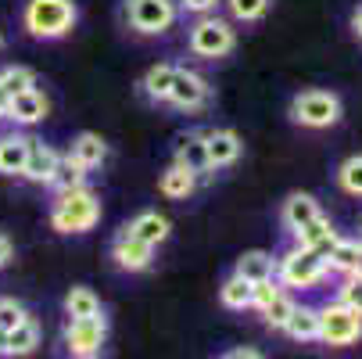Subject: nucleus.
Masks as SVG:
<instances>
[{
    "instance_id": "nucleus-14",
    "label": "nucleus",
    "mask_w": 362,
    "mask_h": 359,
    "mask_svg": "<svg viewBox=\"0 0 362 359\" xmlns=\"http://www.w3.org/2000/svg\"><path fill=\"white\" fill-rule=\"evenodd\" d=\"M122 230L133 234L136 241L151 244V248H158V244H165L173 237V220L165 212H158V209H140L133 220L122 223Z\"/></svg>"
},
{
    "instance_id": "nucleus-24",
    "label": "nucleus",
    "mask_w": 362,
    "mask_h": 359,
    "mask_svg": "<svg viewBox=\"0 0 362 359\" xmlns=\"http://www.w3.org/2000/svg\"><path fill=\"white\" fill-rule=\"evenodd\" d=\"M291 237H294V244H298V248H308V251L327 255L341 234L334 230V223H330V220H327V212H323L320 220H313L308 227H301V230H298V234H291Z\"/></svg>"
},
{
    "instance_id": "nucleus-6",
    "label": "nucleus",
    "mask_w": 362,
    "mask_h": 359,
    "mask_svg": "<svg viewBox=\"0 0 362 359\" xmlns=\"http://www.w3.org/2000/svg\"><path fill=\"white\" fill-rule=\"evenodd\" d=\"M330 277L327 263L320 251H308V248H298L291 244L287 251L276 255V280L287 287V291H313L316 284H323Z\"/></svg>"
},
{
    "instance_id": "nucleus-9",
    "label": "nucleus",
    "mask_w": 362,
    "mask_h": 359,
    "mask_svg": "<svg viewBox=\"0 0 362 359\" xmlns=\"http://www.w3.org/2000/svg\"><path fill=\"white\" fill-rule=\"evenodd\" d=\"M362 338V317L351 313L337 298L320 305V341L330 348H348Z\"/></svg>"
},
{
    "instance_id": "nucleus-26",
    "label": "nucleus",
    "mask_w": 362,
    "mask_h": 359,
    "mask_svg": "<svg viewBox=\"0 0 362 359\" xmlns=\"http://www.w3.org/2000/svg\"><path fill=\"white\" fill-rule=\"evenodd\" d=\"M284 334L291 341H298V345L320 341V309H316V305H294V313H291Z\"/></svg>"
},
{
    "instance_id": "nucleus-21",
    "label": "nucleus",
    "mask_w": 362,
    "mask_h": 359,
    "mask_svg": "<svg viewBox=\"0 0 362 359\" xmlns=\"http://www.w3.org/2000/svg\"><path fill=\"white\" fill-rule=\"evenodd\" d=\"M62 309H65V320H90V317H100L105 313V302L100 295L86 284H72L62 298Z\"/></svg>"
},
{
    "instance_id": "nucleus-10",
    "label": "nucleus",
    "mask_w": 362,
    "mask_h": 359,
    "mask_svg": "<svg viewBox=\"0 0 362 359\" xmlns=\"http://www.w3.org/2000/svg\"><path fill=\"white\" fill-rule=\"evenodd\" d=\"M154 251H158V248L136 241L133 234H126V230L119 227L115 237H112V244H108V259H112L115 270H122V273H147V270L154 266Z\"/></svg>"
},
{
    "instance_id": "nucleus-30",
    "label": "nucleus",
    "mask_w": 362,
    "mask_h": 359,
    "mask_svg": "<svg viewBox=\"0 0 362 359\" xmlns=\"http://www.w3.org/2000/svg\"><path fill=\"white\" fill-rule=\"evenodd\" d=\"M90 183V173L76 162V159H69L65 151H62V162H58V173H54V180H50V190H76V187H86Z\"/></svg>"
},
{
    "instance_id": "nucleus-41",
    "label": "nucleus",
    "mask_w": 362,
    "mask_h": 359,
    "mask_svg": "<svg viewBox=\"0 0 362 359\" xmlns=\"http://www.w3.org/2000/svg\"><path fill=\"white\" fill-rule=\"evenodd\" d=\"M358 241H362V220H358Z\"/></svg>"
},
{
    "instance_id": "nucleus-42",
    "label": "nucleus",
    "mask_w": 362,
    "mask_h": 359,
    "mask_svg": "<svg viewBox=\"0 0 362 359\" xmlns=\"http://www.w3.org/2000/svg\"><path fill=\"white\" fill-rule=\"evenodd\" d=\"M0 122H4V112H0Z\"/></svg>"
},
{
    "instance_id": "nucleus-18",
    "label": "nucleus",
    "mask_w": 362,
    "mask_h": 359,
    "mask_svg": "<svg viewBox=\"0 0 362 359\" xmlns=\"http://www.w3.org/2000/svg\"><path fill=\"white\" fill-rule=\"evenodd\" d=\"M40 341H43L40 320L29 317V320H22L15 331L0 334V359H25V355H33V352L40 348Z\"/></svg>"
},
{
    "instance_id": "nucleus-23",
    "label": "nucleus",
    "mask_w": 362,
    "mask_h": 359,
    "mask_svg": "<svg viewBox=\"0 0 362 359\" xmlns=\"http://www.w3.org/2000/svg\"><path fill=\"white\" fill-rule=\"evenodd\" d=\"M233 273L244 277L247 284L273 280V277H276V255H273V251H262V248H251V251H244L240 259L233 263Z\"/></svg>"
},
{
    "instance_id": "nucleus-5",
    "label": "nucleus",
    "mask_w": 362,
    "mask_h": 359,
    "mask_svg": "<svg viewBox=\"0 0 362 359\" xmlns=\"http://www.w3.org/2000/svg\"><path fill=\"white\" fill-rule=\"evenodd\" d=\"M180 8L176 0H122V22L136 36H169L180 25Z\"/></svg>"
},
{
    "instance_id": "nucleus-25",
    "label": "nucleus",
    "mask_w": 362,
    "mask_h": 359,
    "mask_svg": "<svg viewBox=\"0 0 362 359\" xmlns=\"http://www.w3.org/2000/svg\"><path fill=\"white\" fill-rule=\"evenodd\" d=\"M358 259H362V241H358V237H337L334 248L323 255L327 270H330V273H341V277L355 273V270H358Z\"/></svg>"
},
{
    "instance_id": "nucleus-33",
    "label": "nucleus",
    "mask_w": 362,
    "mask_h": 359,
    "mask_svg": "<svg viewBox=\"0 0 362 359\" xmlns=\"http://www.w3.org/2000/svg\"><path fill=\"white\" fill-rule=\"evenodd\" d=\"M337 302H341V305H348L351 313H358V317H362V277H358V273L341 277V284H337Z\"/></svg>"
},
{
    "instance_id": "nucleus-29",
    "label": "nucleus",
    "mask_w": 362,
    "mask_h": 359,
    "mask_svg": "<svg viewBox=\"0 0 362 359\" xmlns=\"http://www.w3.org/2000/svg\"><path fill=\"white\" fill-rule=\"evenodd\" d=\"M294 305H298V302H294V295L284 287L269 305H262V309H258V317H262V324H266L269 331H284V327H287V320H291V313H294Z\"/></svg>"
},
{
    "instance_id": "nucleus-31",
    "label": "nucleus",
    "mask_w": 362,
    "mask_h": 359,
    "mask_svg": "<svg viewBox=\"0 0 362 359\" xmlns=\"http://www.w3.org/2000/svg\"><path fill=\"white\" fill-rule=\"evenodd\" d=\"M0 86L8 90V97H15V93L36 86V72L29 65H0Z\"/></svg>"
},
{
    "instance_id": "nucleus-28",
    "label": "nucleus",
    "mask_w": 362,
    "mask_h": 359,
    "mask_svg": "<svg viewBox=\"0 0 362 359\" xmlns=\"http://www.w3.org/2000/svg\"><path fill=\"white\" fill-rule=\"evenodd\" d=\"M223 8H226L233 25H255L269 15L273 0H223Z\"/></svg>"
},
{
    "instance_id": "nucleus-27",
    "label": "nucleus",
    "mask_w": 362,
    "mask_h": 359,
    "mask_svg": "<svg viewBox=\"0 0 362 359\" xmlns=\"http://www.w3.org/2000/svg\"><path fill=\"white\" fill-rule=\"evenodd\" d=\"M219 305H223V309H230V313L251 309V284H247L244 277L230 273V277L219 284Z\"/></svg>"
},
{
    "instance_id": "nucleus-16",
    "label": "nucleus",
    "mask_w": 362,
    "mask_h": 359,
    "mask_svg": "<svg viewBox=\"0 0 362 359\" xmlns=\"http://www.w3.org/2000/svg\"><path fill=\"white\" fill-rule=\"evenodd\" d=\"M29 144L33 137L25 130H8L0 133V176L4 180H22V169H25V159H29Z\"/></svg>"
},
{
    "instance_id": "nucleus-17",
    "label": "nucleus",
    "mask_w": 362,
    "mask_h": 359,
    "mask_svg": "<svg viewBox=\"0 0 362 359\" xmlns=\"http://www.w3.org/2000/svg\"><path fill=\"white\" fill-rule=\"evenodd\" d=\"M173 162L183 166V169H190V173H197L201 180L216 176V169L209 166V151H204V137H201V130H190V133H183V137L176 140V147H173Z\"/></svg>"
},
{
    "instance_id": "nucleus-34",
    "label": "nucleus",
    "mask_w": 362,
    "mask_h": 359,
    "mask_svg": "<svg viewBox=\"0 0 362 359\" xmlns=\"http://www.w3.org/2000/svg\"><path fill=\"white\" fill-rule=\"evenodd\" d=\"M22 320H29V309H25V302H18V298H0V334H8V331H15Z\"/></svg>"
},
{
    "instance_id": "nucleus-19",
    "label": "nucleus",
    "mask_w": 362,
    "mask_h": 359,
    "mask_svg": "<svg viewBox=\"0 0 362 359\" xmlns=\"http://www.w3.org/2000/svg\"><path fill=\"white\" fill-rule=\"evenodd\" d=\"M69 159H76L86 173H93V169H100L108 162V155H112V147H108V140L100 137V133H93V130H83V133H76L72 137V144H69V151H65Z\"/></svg>"
},
{
    "instance_id": "nucleus-11",
    "label": "nucleus",
    "mask_w": 362,
    "mask_h": 359,
    "mask_svg": "<svg viewBox=\"0 0 362 359\" xmlns=\"http://www.w3.org/2000/svg\"><path fill=\"white\" fill-rule=\"evenodd\" d=\"M47 115H50V97H47V90L36 83V86H29V90H22V93H15V97L8 101L4 122H11L15 130H33V126H40Z\"/></svg>"
},
{
    "instance_id": "nucleus-2",
    "label": "nucleus",
    "mask_w": 362,
    "mask_h": 359,
    "mask_svg": "<svg viewBox=\"0 0 362 359\" xmlns=\"http://www.w3.org/2000/svg\"><path fill=\"white\" fill-rule=\"evenodd\" d=\"M18 22H22V33L40 43L65 40L79 25V0H25Z\"/></svg>"
},
{
    "instance_id": "nucleus-20",
    "label": "nucleus",
    "mask_w": 362,
    "mask_h": 359,
    "mask_svg": "<svg viewBox=\"0 0 362 359\" xmlns=\"http://www.w3.org/2000/svg\"><path fill=\"white\" fill-rule=\"evenodd\" d=\"M176 62H158V65H151L144 76H140V83H136V90H140V97L147 101V105H154V108H165V101H169V90H173V79H176Z\"/></svg>"
},
{
    "instance_id": "nucleus-4",
    "label": "nucleus",
    "mask_w": 362,
    "mask_h": 359,
    "mask_svg": "<svg viewBox=\"0 0 362 359\" xmlns=\"http://www.w3.org/2000/svg\"><path fill=\"white\" fill-rule=\"evenodd\" d=\"M287 115H291V122L301 126V130H330V126L341 122L344 105H341V97H337L334 90L308 86V90H301V93L291 97Z\"/></svg>"
},
{
    "instance_id": "nucleus-22",
    "label": "nucleus",
    "mask_w": 362,
    "mask_h": 359,
    "mask_svg": "<svg viewBox=\"0 0 362 359\" xmlns=\"http://www.w3.org/2000/svg\"><path fill=\"white\" fill-rule=\"evenodd\" d=\"M197 187H201V176L183 169V166H176V162L158 176V194L169 198V201H187V198L197 194Z\"/></svg>"
},
{
    "instance_id": "nucleus-37",
    "label": "nucleus",
    "mask_w": 362,
    "mask_h": 359,
    "mask_svg": "<svg viewBox=\"0 0 362 359\" xmlns=\"http://www.w3.org/2000/svg\"><path fill=\"white\" fill-rule=\"evenodd\" d=\"M223 359H266V355L258 352V348H244V345H240V348H230Z\"/></svg>"
},
{
    "instance_id": "nucleus-39",
    "label": "nucleus",
    "mask_w": 362,
    "mask_h": 359,
    "mask_svg": "<svg viewBox=\"0 0 362 359\" xmlns=\"http://www.w3.org/2000/svg\"><path fill=\"white\" fill-rule=\"evenodd\" d=\"M4 47H8V36H4V29H0V55H4Z\"/></svg>"
},
{
    "instance_id": "nucleus-3",
    "label": "nucleus",
    "mask_w": 362,
    "mask_h": 359,
    "mask_svg": "<svg viewBox=\"0 0 362 359\" xmlns=\"http://www.w3.org/2000/svg\"><path fill=\"white\" fill-rule=\"evenodd\" d=\"M187 50L201 62H223L237 50V25L223 15L190 18L187 25Z\"/></svg>"
},
{
    "instance_id": "nucleus-36",
    "label": "nucleus",
    "mask_w": 362,
    "mask_h": 359,
    "mask_svg": "<svg viewBox=\"0 0 362 359\" xmlns=\"http://www.w3.org/2000/svg\"><path fill=\"white\" fill-rule=\"evenodd\" d=\"M11 263H15V241L0 230V270H8Z\"/></svg>"
},
{
    "instance_id": "nucleus-32",
    "label": "nucleus",
    "mask_w": 362,
    "mask_h": 359,
    "mask_svg": "<svg viewBox=\"0 0 362 359\" xmlns=\"http://www.w3.org/2000/svg\"><path fill=\"white\" fill-rule=\"evenodd\" d=\"M337 187L351 198H362V155H348L337 166Z\"/></svg>"
},
{
    "instance_id": "nucleus-38",
    "label": "nucleus",
    "mask_w": 362,
    "mask_h": 359,
    "mask_svg": "<svg viewBox=\"0 0 362 359\" xmlns=\"http://www.w3.org/2000/svg\"><path fill=\"white\" fill-rule=\"evenodd\" d=\"M351 29H355V36L362 40V4L355 8V15H351Z\"/></svg>"
},
{
    "instance_id": "nucleus-1",
    "label": "nucleus",
    "mask_w": 362,
    "mask_h": 359,
    "mask_svg": "<svg viewBox=\"0 0 362 359\" xmlns=\"http://www.w3.org/2000/svg\"><path fill=\"white\" fill-rule=\"evenodd\" d=\"M100 216H105V201H100V194L90 183L76 190H58L47 209V223L58 237H83L97 230Z\"/></svg>"
},
{
    "instance_id": "nucleus-35",
    "label": "nucleus",
    "mask_w": 362,
    "mask_h": 359,
    "mask_svg": "<svg viewBox=\"0 0 362 359\" xmlns=\"http://www.w3.org/2000/svg\"><path fill=\"white\" fill-rule=\"evenodd\" d=\"M180 15H190V18H204V15H219L223 0H176Z\"/></svg>"
},
{
    "instance_id": "nucleus-12",
    "label": "nucleus",
    "mask_w": 362,
    "mask_h": 359,
    "mask_svg": "<svg viewBox=\"0 0 362 359\" xmlns=\"http://www.w3.org/2000/svg\"><path fill=\"white\" fill-rule=\"evenodd\" d=\"M201 137H204V151H209V166L216 173L240 162L244 140H240L237 130H230V126H209V130H201Z\"/></svg>"
},
{
    "instance_id": "nucleus-13",
    "label": "nucleus",
    "mask_w": 362,
    "mask_h": 359,
    "mask_svg": "<svg viewBox=\"0 0 362 359\" xmlns=\"http://www.w3.org/2000/svg\"><path fill=\"white\" fill-rule=\"evenodd\" d=\"M58 162H62V151H58L54 144L33 137L29 159H25V169H22V180L33 183V187H50V180H54V173H58Z\"/></svg>"
},
{
    "instance_id": "nucleus-15",
    "label": "nucleus",
    "mask_w": 362,
    "mask_h": 359,
    "mask_svg": "<svg viewBox=\"0 0 362 359\" xmlns=\"http://www.w3.org/2000/svg\"><path fill=\"white\" fill-rule=\"evenodd\" d=\"M320 216H323L320 198H316V194H305V190L287 194L284 205H280V227H284L287 234H298L301 227H308V223L320 220Z\"/></svg>"
},
{
    "instance_id": "nucleus-8",
    "label": "nucleus",
    "mask_w": 362,
    "mask_h": 359,
    "mask_svg": "<svg viewBox=\"0 0 362 359\" xmlns=\"http://www.w3.org/2000/svg\"><path fill=\"white\" fill-rule=\"evenodd\" d=\"M108 341V313L90 317V320H65L62 345L69 359H97Z\"/></svg>"
},
{
    "instance_id": "nucleus-7",
    "label": "nucleus",
    "mask_w": 362,
    "mask_h": 359,
    "mask_svg": "<svg viewBox=\"0 0 362 359\" xmlns=\"http://www.w3.org/2000/svg\"><path fill=\"white\" fill-rule=\"evenodd\" d=\"M212 101H216V86L209 83V76H201L190 65H180L176 69V79H173L165 108L183 112V115H201V112L212 108Z\"/></svg>"
},
{
    "instance_id": "nucleus-40",
    "label": "nucleus",
    "mask_w": 362,
    "mask_h": 359,
    "mask_svg": "<svg viewBox=\"0 0 362 359\" xmlns=\"http://www.w3.org/2000/svg\"><path fill=\"white\" fill-rule=\"evenodd\" d=\"M355 273H358V277H362V259H358V270H355Z\"/></svg>"
}]
</instances>
